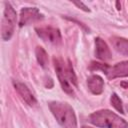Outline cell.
Listing matches in <instances>:
<instances>
[{"label":"cell","mask_w":128,"mask_h":128,"mask_svg":"<svg viewBox=\"0 0 128 128\" xmlns=\"http://www.w3.org/2000/svg\"><path fill=\"white\" fill-rule=\"evenodd\" d=\"M73 4H74L75 6H77L79 9H81V10H83V11H85V12H90V9H89L83 2H73Z\"/></svg>","instance_id":"16"},{"label":"cell","mask_w":128,"mask_h":128,"mask_svg":"<svg viewBox=\"0 0 128 128\" xmlns=\"http://www.w3.org/2000/svg\"><path fill=\"white\" fill-rule=\"evenodd\" d=\"M81 128H91V127H88V126H83V127H81Z\"/></svg>","instance_id":"21"},{"label":"cell","mask_w":128,"mask_h":128,"mask_svg":"<svg viewBox=\"0 0 128 128\" xmlns=\"http://www.w3.org/2000/svg\"><path fill=\"white\" fill-rule=\"evenodd\" d=\"M95 56L99 60L108 61L111 59L112 54L107 43L100 37L95 38Z\"/></svg>","instance_id":"9"},{"label":"cell","mask_w":128,"mask_h":128,"mask_svg":"<svg viewBox=\"0 0 128 128\" xmlns=\"http://www.w3.org/2000/svg\"><path fill=\"white\" fill-rule=\"evenodd\" d=\"M108 68H109V65H107L105 63H100V62H91L90 66H89L90 70H101L104 73L107 72Z\"/></svg>","instance_id":"15"},{"label":"cell","mask_w":128,"mask_h":128,"mask_svg":"<svg viewBox=\"0 0 128 128\" xmlns=\"http://www.w3.org/2000/svg\"><path fill=\"white\" fill-rule=\"evenodd\" d=\"M13 86L15 88V90L18 92V94L21 96V98L30 106H33L36 104L37 100L35 98V96L32 94V92L30 91V89L27 87L26 84L19 82V81H13Z\"/></svg>","instance_id":"7"},{"label":"cell","mask_w":128,"mask_h":128,"mask_svg":"<svg viewBox=\"0 0 128 128\" xmlns=\"http://www.w3.org/2000/svg\"><path fill=\"white\" fill-rule=\"evenodd\" d=\"M105 74L109 79L128 77V61H122L114 66H109Z\"/></svg>","instance_id":"8"},{"label":"cell","mask_w":128,"mask_h":128,"mask_svg":"<svg viewBox=\"0 0 128 128\" xmlns=\"http://www.w3.org/2000/svg\"><path fill=\"white\" fill-rule=\"evenodd\" d=\"M110 102H111V105L118 111L120 112L121 114H124V110H123V105H122V101L121 99L118 97V95L116 93H113L110 97Z\"/></svg>","instance_id":"14"},{"label":"cell","mask_w":128,"mask_h":128,"mask_svg":"<svg viewBox=\"0 0 128 128\" xmlns=\"http://www.w3.org/2000/svg\"><path fill=\"white\" fill-rule=\"evenodd\" d=\"M53 64H54V69L56 71L59 83L63 91L69 95H74L72 85L69 82L67 77V64H65L63 59L60 57H53Z\"/></svg>","instance_id":"4"},{"label":"cell","mask_w":128,"mask_h":128,"mask_svg":"<svg viewBox=\"0 0 128 128\" xmlns=\"http://www.w3.org/2000/svg\"><path fill=\"white\" fill-rule=\"evenodd\" d=\"M89 121L93 125L102 128H128L126 120L107 109L93 112L89 116Z\"/></svg>","instance_id":"1"},{"label":"cell","mask_w":128,"mask_h":128,"mask_svg":"<svg viewBox=\"0 0 128 128\" xmlns=\"http://www.w3.org/2000/svg\"><path fill=\"white\" fill-rule=\"evenodd\" d=\"M65 18H66V19H68V20H70V21H73V22H76V23H77V24H78L79 26H81V27H82V28H83V29H84L85 31H87V32H89V29H88V28H87V27H86L85 25H83V23H81V22H79V21H76L75 19H72V18H70V17H65Z\"/></svg>","instance_id":"17"},{"label":"cell","mask_w":128,"mask_h":128,"mask_svg":"<svg viewBox=\"0 0 128 128\" xmlns=\"http://www.w3.org/2000/svg\"><path fill=\"white\" fill-rule=\"evenodd\" d=\"M87 86L89 91L94 95H100L104 90V80L97 74H92L87 78Z\"/></svg>","instance_id":"10"},{"label":"cell","mask_w":128,"mask_h":128,"mask_svg":"<svg viewBox=\"0 0 128 128\" xmlns=\"http://www.w3.org/2000/svg\"><path fill=\"white\" fill-rule=\"evenodd\" d=\"M67 77H68V80L71 83V85L76 87L77 86V77H76V74L74 73V69H73V66H72V63L70 60L67 61Z\"/></svg>","instance_id":"13"},{"label":"cell","mask_w":128,"mask_h":128,"mask_svg":"<svg viewBox=\"0 0 128 128\" xmlns=\"http://www.w3.org/2000/svg\"><path fill=\"white\" fill-rule=\"evenodd\" d=\"M49 109L63 128H77V119L73 108L66 102H49Z\"/></svg>","instance_id":"2"},{"label":"cell","mask_w":128,"mask_h":128,"mask_svg":"<svg viewBox=\"0 0 128 128\" xmlns=\"http://www.w3.org/2000/svg\"><path fill=\"white\" fill-rule=\"evenodd\" d=\"M35 31L37 35L47 43H51L53 45H59L62 41L61 32L58 28L51 26H44V27L35 28Z\"/></svg>","instance_id":"5"},{"label":"cell","mask_w":128,"mask_h":128,"mask_svg":"<svg viewBox=\"0 0 128 128\" xmlns=\"http://www.w3.org/2000/svg\"><path fill=\"white\" fill-rule=\"evenodd\" d=\"M35 55L37 62L42 68H47L48 67V55L45 51V49L41 46H37L35 49Z\"/></svg>","instance_id":"12"},{"label":"cell","mask_w":128,"mask_h":128,"mask_svg":"<svg viewBox=\"0 0 128 128\" xmlns=\"http://www.w3.org/2000/svg\"><path fill=\"white\" fill-rule=\"evenodd\" d=\"M110 41L112 43V46L117 52L123 55H128V39L114 36L110 39Z\"/></svg>","instance_id":"11"},{"label":"cell","mask_w":128,"mask_h":128,"mask_svg":"<svg viewBox=\"0 0 128 128\" xmlns=\"http://www.w3.org/2000/svg\"><path fill=\"white\" fill-rule=\"evenodd\" d=\"M43 19V14L35 7H25L22 8L20 11V19H19V26L23 27L25 25H29L36 21Z\"/></svg>","instance_id":"6"},{"label":"cell","mask_w":128,"mask_h":128,"mask_svg":"<svg viewBox=\"0 0 128 128\" xmlns=\"http://www.w3.org/2000/svg\"><path fill=\"white\" fill-rule=\"evenodd\" d=\"M53 86V81H52V79L50 78V77H46V80H45V87L46 88H48V89H50L51 87Z\"/></svg>","instance_id":"18"},{"label":"cell","mask_w":128,"mask_h":128,"mask_svg":"<svg viewBox=\"0 0 128 128\" xmlns=\"http://www.w3.org/2000/svg\"><path fill=\"white\" fill-rule=\"evenodd\" d=\"M120 85H121L123 88H125V89H128V82H126V81H123V82H121V83H120Z\"/></svg>","instance_id":"19"},{"label":"cell","mask_w":128,"mask_h":128,"mask_svg":"<svg viewBox=\"0 0 128 128\" xmlns=\"http://www.w3.org/2000/svg\"><path fill=\"white\" fill-rule=\"evenodd\" d=\"M116 8H117V10H120V9H121V4H120L119 1L116 2Z\"/></svg>","instance_id":"20"},{"label":"cell","mask_w":128,"mask_h":128,"mask_svg":"<svg viewBox=\"0 0 128 128\" xmlns=\"http://www.w3.org/2000/svg\"><path fill=\"white\" fill-rule=\"evenodd\" d=\"M4 5L5 8H4L2 24H1V38L4 41H8L11 39L14 33L17 15H16V11L9 2H5Z\"/></svg>","instance_id":"3"}]
</instances>
